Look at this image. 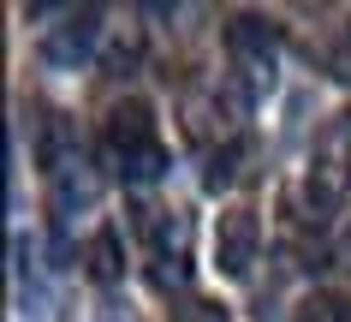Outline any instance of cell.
Wrapping results in <instances>:
<instances>
[{"label": "cell", "mask_w": 351, "mask_h": 322, "mask_svg": "<svg viewBox=\"0 0 351 322\" xmlns=\"http://www.w3.org/2000/svg\"><path fill=\"white\" fill-rule=\"evenodd\" d=\"M226 48H232V60L244 66V78H250V84H262V78H274L280 30H274L268 19H256V12H239V19L226 24Z\"/></svg>", "instance_id": "6da1fadb"}, {"label": "cell", "mask_w": 351, "mask_h": 322, "mask_svg": "<svg viewBox=\"0 0 351 322\" xmlns=\"http://www.w3.org/2000/svg\"><path fill=\"white\" fill-rule=\"evenodd\" d=\"M256 245H262V227L250 209H226L221 227H215V263H221V275H250V263H256Z\"/></svg>", "instance_id": "7a4b0ae2"}, {"label": "cell", "mask_w": 351, "mask_h": 322, "mask_svg": "<svg viewBox=\"0 0 351 322\" xmlns=\"http://www.w3.org/2000/svg\"><path fill=\"white\" fill-rule=\"evenodd\" d=\"M95 36H101V12H95V6H84V12H72L54 36L42 42V60H48V66H77V60L95 48Z\"/></svg>", "instance_id": "3957f363"}, {"label": "cell", "mask_w": 351, "mask_h": 322, "mask_svg": "<svg viewBox=\"0 0 351 322\" xmlns=\"http://www.w3.org/2000/svg\"><path fill=\"white\" fill-rule=\"evenodd\" d=\"M149 143H161V137H155L149 102H119V108L108 114V150L113 155H131V150H149Z\"/></svg>", "instance_id": "277c9868"}, {"label": "cell", "mask_w": 351, "mask_h": 322, "mask_svg": "<svg viewBox=\"0 0 351 322\" xmlns=\"http://www.w3.org/2000/svg\"><path fill=\"white\" fill-rule=\"evenodd\" d=\"M66 150H72V119L54 114V108H42L36 114V161L48 173H60L66 168Z\"/></svg>", "instance_id": "5b68a950"}, {"label": "cell", "mask_w": 351, "mask_h": 322, "mask_svg": "<svg viewBox=\"0 0 351 322\" xmlns=\"http://www.w3.org/2000/svg\"><path fill=\"white\" fill-rule=\"evenodd\" d=\"M84 268H90L101 286H113L119 275H125V251H119V233L113 227H95L90 245H84Z\"/></svg>", "instance_id": "8992f818"}, {"label": "cell", "mask_w": 351, "mask_h": 322, "mask_svg": "<svg viewBox=\"0 0 351 322\" xmlns=\"http://www.w3.org/2000/svg\"><path fill=\"white\" fill-rule=\"evenodd\" d=\"M101 197V179L95 173H54V209L72 215V203H95Z\"/></svg>", "instance_id": "52a82bcc"}, {"label": "cell", "mask_w": 351, "mask_h": 322, "mask_svg": "<svg viewBox=\"0 0 351 322\" xmlns=\"http://www.w3.org/2000/svg\"><path fill=\"white\" fill-rule=\"evenodd\" d=\"M113 168L125 173L131 185H149V179H161V168H167V150H161V143H149V150H131V155H113Z\"/></svg>", "instance_id": "ba28073f"}, {"label": "cell", "mask_w": 351, "mask_h": 322, "mask_svg": "<svg viewBox=\"0 0 351 322\" xmlns=\"http://www.w3.org/2000/svg\"><path fill=\"white\" fill-rule=\"evenodd\" d=\"M143 227L155 233V251H161V257H167V251H173V263L185 257V245H191V221H185V215H161V221H149V215H143Z\"/></svg>", "instance_id": "9c48e42d"}, {"label": "cell", "mask_w": 351, "mask_h": 322, "mask_svg": "<svg viewBox=\"0 0 351 322\" xmlns=\"http://www.w3.org/2000/svg\"><path fill=\"white\" fill-rule=\"evenodd\" d=\"M351 317V304L346 299H333V292H310V299L298 304V317L292 322H346Z\"/></svg>", "instance_id": "30bf717a"}, {"label": "cell", "mask_w": 351, "mask_h": 322, "mask_svg": "<svg viewBox=\"0 0 351 322\" xmlns=\"http://www.w3.org/2000/svg\"><path fill=\"white\" fill-rule=\"evenodd\" d=\"M244 161H250V143H226L221 155H215V168H208V191H221V185H232L244 173Z\"/></svg>", "instance_id": "8fae6325"}, {"label": "cell", "mask_w": 351, "mask_h": 322, "mask_svg": "<svg viewBox=\"0 0 351 322\" xmlns=\"http://www.w3.org/2000/svg\"><path fill=\"white\" fill-rule=\"evenodd\" d=\"M173 322H226V310L208 304V299H185L179 310H173Z\"/></svg>", "instance_id": "7c38bea8"}]
</instances>
